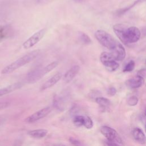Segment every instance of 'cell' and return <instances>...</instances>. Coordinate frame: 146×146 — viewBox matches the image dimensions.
<instances>
[{"label":"cell","mask_w":146,"mask_h":146,"mask_svg":"<svg viewBox=\"0 0 146 146\" xmlns=\"http://www.w3.org/2000/svg\"><path fill=\"white\" fill-rule=\"evenodd\" d=\"M40 52V50H34L24 55L23 56L20 57L14 62H12L11 63L3 68L1 70V74L3 75H6L13 72L17 69L22 67L24 65H26V64L34 60L39 55Z\"/></svg>","instance_id":"6da1fadb"},{"label":"cell","mask_w":146,"mask_h":146,"mask_svg":"<svg viewBox=\"0 0 146 146\" xmlns=\"http://www.w3.org/2000/svg\"><path fill=\"white\" fill-rule=\"evenodd\" d=\"M116 36L123 43L127 44L138 41L141 36V33L137 27L130 26L127 27L125 25L117 30Z\"/></svg>","instance_id":"7a4b0ae2"},{"label":"cell","mask_w":146,"mask_h":146,"mask_svg":"<svg viewBox=\"0 0 146 146\" xmlns=\"http://www.w3.org/2000/svg\"><path fill=\"white\" fill-rule=\"evenodd\" d=\"M95 36L102 46L111 50L115 48L117 42L111 34L103 30H97L95 33Z\"/></svg>","instance_id":"3957f363"},{"label":"cell","mask_w":146,"mask_h":146,"mask_svg":"<svg viewBox=\"0 0 146 146\" xmlns=\"http://www.w3.org/2000/svg\"><path fill=\"white\" fill-rule=\"evenodd\" d=\"M100 60L108 71H115L119 67V63L111 52H103L100 56Z\"/></svg>","instance_id":"277c9868"},{"label":"cell","mask_w":146,"mask_h":146,"mask_svg":"<svg viewBox=\"0 0 146 146\" xmlns=\"http://www.w3.org/2000/svg\"><path fill=\"white\" fill-rule=\"evenodd\" d=\"M46 29L44 28L35 33L23 43L22 47L26 50L31 48L37 44L43 38L46 33Z\"/></svg>","instance_id":"5b68a950"},{"label":"cell","mask_w":146,"mask_h":146,"mask_svg":"<svg viewBox=\"0 0 146 146\" xmlns=\"http://www.w3.org/2000/svg\"><path fill=\"white\" fill-rule=\"evenodd\" d=\"M47 72L44 67L38 66L31 70L27 75V81L29 83H34L42 78Z\"/></svg>","instance_id":"8992f818"},{"label":"cell","mask_w":146,"mask_h":146,"mask_svg":"<svg viewBox=\"0 0 146 146\" xmlns=\"http://www.w3.org/2000/svg\"><path fill=\"white\" fill-rule=\"evenodd\" d=\"M101 133L106 137L107 140L122 144V140L117 132L113 128L108 126H103L100 128Z\"/></svg>","instance_id":"52a82bcc"},{"label":"cell","mask_w":146,"mask_h":146,"mask_svg":"<svg viewBox=\"0 0 146 146\" xmlns=\"http://www.w3.org/2000/svg\"><path fill=\"white\" fill-rule=\"evenodd\" d=\"M52 108L51 107H44L36 112L33 113L31 115L26 117L25 121L29 123H32L35 122L48 115L51 111Z\"/></svg>","instance_id":"ba28073f"},{"label":"cell","mask_w":146,"mask_h":146,"mask_svg":"<svg viewBox=\"0 0 146 146\" xmlns=\"http://www.w3.org/2000/svg\"><path fill=\"white\" fill-rule=\"evenodd\" d=\"M111 51V53L116 60L122 61L124 59L126 55L125 50L123 46L119 42H117L116 46Z\"/></svg>","instance_id":"9c48e42d"},{"label":"cell","mask_w":146,"mask_h":146,"mask_svg":"<svg viewBox=\"0 0 146 146\" xmlns=\"http://www.w3.org/2000/svg\"><path fill=\"white\" fill-rule=\"evenodd\" d=\"M62 77V74L60 72H58L55 74L52 77H51L48 80H47L45 83H44L40 87V91H44L48 88H50L54 86L56 83H57L59 80Z\"/></svg>","instance_id":"30bf717a"},{"label":"cell","mask_w":146,"mask_h":146,"mask_svg":"<svg viewBox=\"0 0 146 146\" xmlns=\"http://www.w3.org/2000/svg\"><path fill=\"white\" fill-rule=\"evenodd\" d=\"M80 70V66L79 65H74L66 72L63 76V80L66 83H70L76 76Z\"/></svg>","instance_id":"8fae6325"},{"label":"cell","mask_w":146,"mask_h":146,"mask_svg":"<svg viewBox=\"0 0 146 146\" xmlns=\"http://www.w3.org/2000/svg\"><path fill=\"white\" fill-rule=\"evenodd\" d=\"M144 82V78L140 75H137L128 79L125 82V84L128 87L135 89L141 87L143 84Z\"/></svg>","instance_id":"7c38bea8"},{"label":"cell","mask_w":146,"mask_h":146,"mask_svg":"<svg viewBox=\"0 0 146 146\" xmlns=\"http://www.w3.org/2000/svg\"><path fill=\"white\" fill-rule=\"evenodd\" d=\"M23 86V83L22 82H16L12 84H10L7 87L0 89V97L6 94H8L10 92H12L15 90H17L21 88Z\"/></svg>","instance_id":"4fadbf2b"},{"label":"cell","mask_w":146,"mask_h":146,"mask_svg":"<svg viewBox=\"0 0 146 146\" xmlns=\"http://www.w3.org/2000/svg\"><path fill=\"white\" fill-rule=\"evenodd\" d=\"M132 135L135 140L141 144L146 143V137L143 132L139 128H136L133 130Z\"/></svg>","instance_id":"5bb4252c"},{"label":"cell","mask_w":146,"mask_h":146,"mask_svg":"<svg viewBox=\"0 0 146 146\" xmlns=\"http://www.w3.org/2000/svg\"><path fill=\"white\" fill-rule=\"evenodd\" d=\"M48 133V131L44 129H38L30 131L27 132V134L36 139H40L45 137Z\"/></svg>","instance_id":"9a60e30c"},{"label":"cell","mask_w":146,"mask_h":146,"mask_svg":"<svg viewBox=\"0 0 146 146\" xmlns=\"http://www.w3.org/2000/svg\"><path fill=\"white\" fill-rule=\"evenodd\" d=\"M78 37L80 42L83 44H91L92 42V40L91 38L89 37V36L83 32H79Z\"/></svg>","instance_id":"2e32d148"},{"label":"cell","mask_w":146,"mask_h":146,"mask_svg":"<svg viewBox=\"0 0 146 146\" xmlns=\"http://www.w3.org/2000/svg\"><path fill=\"white\" fill-rule=\"evenodd\" d=\"M85 116L82 115L75 116L73 119V123L76 127H81L84 125Z\"/></svg>","instance_id":"e0dca14e"},{"label":"cell","mask_w":146,"mask_h":146,"mask_svg":"<svg viewBox=\"0 0 146 146\" xmlns=\"http://www.w3.org/2000/svg\"><path fill=\"white\" fill-rule=\"evenodd\" d=\"M96 102L102 107H106L110 104V100L103 97H98L96 98Z\"/></svg>","instance_id":"ac0fdd59"},{"label":"cell","mask_w":146,"mask_h":146,"mask_svg":"<svg viewBox=\"0 0 146 146\" xmlns=\"http://www.w3.org/2000/svg\"><path fill=\"white\" fill-rule=\"evenodd\" d=\"M135 63L133 60H130L124 67L123 69L124 72H131L135 68Z\"/></svg>","instance_id":"d6986e66"},{"label":"cell","mask_w":146,"mask_h":146,"mask_svg":"<svg viewBox=\"0 0 146 146\" xmlns=\"http://www.w3.org/2000/svg\"><path fill=\"white\" fill-rule=\"evenodd\" d=\"M140 1V0H137V1H136L135 2H134V3L133 4H132L131 5H130L128 7H127L124 9H120L119 10H118V11H117V14L119 15H122L123 14L125 13V12L128 11L130 9H131L132 7H133L134 6H135L137 3H138Z\"/></svg>","instance_id":"ffe728a7"},{"label":"cell","mask_w":146,"mask_h":146,"mask_svg":"<svg viewBox=\"0 0 146 146\" xmlns=\"http://www.w3.org/2000/svg\"><path fill=\"white\" fill-rule=\"evenodd\" d=\"M84 126L87 129H90V128H92V127H93V121L90 117L85 116Z\"/></svg>","instance_id":"44dd1931"},{"label":"cell","mask_w":146,"mask_h":146,"mask_svg":"<svg viewBox=\"0 0 146 146\" xmlns=\"http://www.w3.org/2000/svg\"><path fill=\"white\" fill-rule=\"evenodd\" d=\"M128 104L131 106H134L138 103V98L136 96H132L128 99Z\"/></svg>","instance_id":"7402d4cb"},{"label":"cell","mask_w":146,"mask_h":146,"mask_svg":"<svg viewBox=\"0 0 146 146\" xmlns=\"http://www.w3.org/2000/svg\"><path fill=\"white\" fill-rule=\"evenodd\" d=\"M116 90L115 87H111L110 88H109L108 89V91H107V94L110 95V96H113L116 94Z\"/></svg>","instance_id":"603a6c76"},{"label":"cell","mask_w":146,"mask_h":146,"mask_svg":"<svg viewBox=\"0 0 146 146\" xmlns=\"http://www.w3.org/2000/svg\"><path fill=\"white\" fill-rule=\"evenodd\" d=\"M5 29L3 27H0V41L3 40L6 37V33H5Z\"/></svg>","instance_id":"cb8c5ba5"},{"label":"cell","mask_w":146,"mask_h":146,"mask_svg":"<svg viewBox=\"0 0 146 146\" xmlns=\"http://www.w3.org/2000/svg\"><path fill=\"white\" fill-rule=\"evenodd\" d=\"M106 144L107 146H120L119 144L113 142V141H108L107 140L106 141Z\"/></svg>","instance_id":"d4e9b609"},{"label":"cell","mask_w":146,"mask_h":146,"mask_svg":"<svg viewBox=\"0 0 146 146\" xmlns=\"http://www.w3.org/2000/svg\"><path fill=\"white\" fill-rule=\"evenodd\" d=\"M70 142H71L72 144H74V145L77 146V145H79L80 144V142H79V141H78V140H76L73 139L72 137L70 138Z\"/></svg>","instance_id":"484cf974"},{"label":"cell","mask_w":146,"mask_h":146,"mask_svg":"<svg viewBox=\"0 0 146 146\" xmlns=\"http://www.w3.org/2000/svg\"><path fill=\"white\" fill-rule=\"evenodd\" d=\"M21 145H22V141L20 140H17L13 145V146H21Z\"/></svg>","instance_id":"4316f807"},{"label":"cell","mask_w":146,"mask_h":146,"mask_svg":"<svg viewBox=\"0 0 146 146\" xmlns=\"http://www.w3.org/2000/svg\"><path fill=\"white\" fill-rule=\"evenodd\" d=\"M144 113H145V115L146 116V108H145V112H144Z\"/></svg>","instance_id":"83f0119b"},{"label":"cell","mask_w":146,"mask_h":146,"mask_svg":"<svg viewBox=\"0 0 146 146\" xmlns=\"http://www.w3.org/2000/svg\"><path fill=\"white\" fill-rule=\"evenodd\" d=\"M75 1H77V2H79V1H80L81 0H74Z\"/></svg>","instance_id":"f1b7e54d"},{"label":"cell","mask_w":146,"mask_h":146,"mask_svg":"<svg viewBox=\"0 0 146 146\" xmlns=\"http://www.w3.org/2000/svg\"><path fill=\"white\" fill-rule=\"evenodd\" d=\"M1 123H2V120H1V119H0V124H1Z\"/></svg>","instance_id":"f546056e"},{"label":"cell","mask_w":146,"mask_h":146,"mask_svg":"<svg viewBox=\"0 0 146 146\" xmlns=\"http://www.w3.org/2000/svg\"><path fill=\"white\" fill-rule=\"evenodd\" d=\"M145 131H146V125H145Z\"/></svg>","instance_id":"4dcf8cb0"},{"label":"cell","mask_w":146,"mask_h":146,"mask_svg":"<svg viewBox=\"0 0 146 146\" xmlns=\"http://www.w3.org/2000/svg\"><path fill=\"white\" fill-rule=\"evenodd\" d=\"M145 65H146V60H145Z\"/></svg>","instance_id":"1f68e13d"}]
</instances>
